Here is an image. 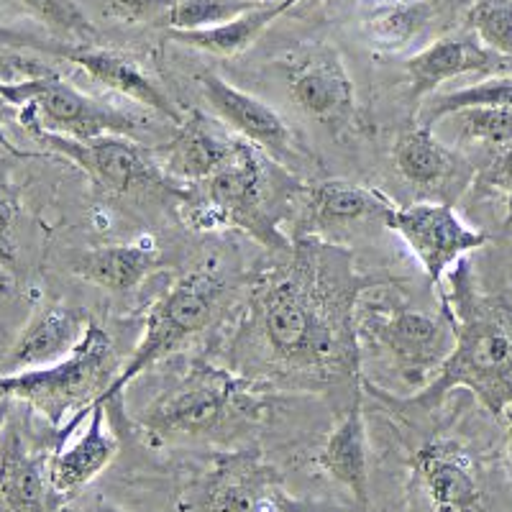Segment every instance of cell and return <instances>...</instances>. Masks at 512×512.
Returning a JSON list of instances; mask_svg holds the SVG:
<instances>
[{"instance_id":"5bb4252c","label":"cell","mask_w":512,"mask_h":512,"mask_svg":"<svg viewBox=\"0 0 512 512\" xmlns=\"http://www.w3.org/2000/svg\"><path fill=\"white\" fill-rule=\"evenodd\" d=\"M413 474L431 512H484L482 479L461 443H425L413 459Z\"/></svg>"},{"instance_id":"4fadbf2b","label":"cell","mask_w":512,"mask_h":512,"mask_svg":"<svg viewBox=\"0 0 512 512\" xmlns=\"http://www.w3.org/2000/svg\"><path fill=\"white\" fill-rule=\"evenodd\" d=\"M205 512H303L282 492L277 474L254 454L218 461L200 495Z\"/></svg>"},{"instance_id":"484cf974","label":"cell","mask_w":512,"mask_h":512,"mask_svg":"<svg viewBox=\"0 0 512 512\" xmlns=\"http://www.w3.org/2000/svg\"><path fill=\"white\" fill-rule=\"evenodd\" d=\"M395 164L405 180L431 190L446 185L454 177L459 159L436 139L431 128L415 126L395 141Z\"/></svg>"},{"instance_id":"4316f807","label":"cell","mask_w":512,"mask_h":512,"mask_svg":"<svg viewBox=\"0 0 512 512\" xmlns=\"http://www.w3.org/2000/svg\"><path fill=\"white\" fill-rule=\"evenodd\" d=\"M466 108H512V77L495 75L482 82L466 85V88L454 90V93L436 95L425 103L423 123L420 126L431 128L433 123L454 113L466 111Z\"/></svg>"},{"instance_id":"ac0fdd59","label":"cell","mask_w":512,"mask_h":512,"mask_svg":"<svg viewBox=\"0 0 512 512\" xmlns=\"http://www.w3.org/2000/svg\"><path fill=\"white\" fill-rule=\"evenodd\" d=\"M49 461L31 451L16 425L0 436V512H57Z\"/></svg>"},{"instance_id":"7402d4cb","label":"cell","mask_w":512,"mask_h":512,"mask_svg":"<svg viewBox=\"0 0 512 512\" xmlns=\"http://www.w3.org/2000/svg\"><path fill=\"white\" fill-rule=\"evenodd\" d=\"M320 464L341 487L349 489L361 510L369 507V461H367V428L361 397H356L346 418L336 425L320 451Z\"/></svg>"},{"instance_id":"ba28073f","label":"cell","mask_w":512,"mask_h":512,"mask_svg":"<svg viewBox=\"0 0 512 512\" xmlns=\"http://www.w3.org/2000/svg\"><path fill=\"white\" fill-rule=\"evenodd\" d=\"M361 333L369 336L392 367L408 382L431 384L443 361L454 349L456 331L448 308L441 315L423 310H374L361 320Z\"/></svg>"},{"instance_id":"7c38bea8","label":"cell","mask_w":512,"mask_h":512,"mask_svg":"<svg viewBox=\"0 0 512 512\" xmlns=\"http://www.w3.org/2000/svg\"><path fill=\"white\" fill-rule=\"evenodd\" d=\"M287 88L300 111L313 121L346 128L356 118V88L344 59L333 47L315 44L285 62Z\"/></svg>"},{"instance_id":"83f0119b","label":"cell","mask_w":512,"mask_h":512,"mask_svg":"<svg viewBox=\"0 0 512 512\" xmlns=\"http://www.w3.org/2000/svg\"><path fill=\"white\" fill-rule=\"evenodd\" d=\"M262 0H175L169 8L162 26L169 31H200L213 29L244 16L246 11L256 8Z\"/></svg>"},{"instance_id":"f546056e","label":"cell","mask_w":512,"mask_h":512,"mask_svg":"<svg viewBox=\"0 0 512 512\" xmlns=\"http://www.w3.org/2000/svg\"><path fill=\"white\" fill-rule=\"evenodd\" d=\"M18 6L26 8L41 24H47L52 31L70 36L77 41H90L98 36V29L88 18V13L77 6L75 0H16Z\"/></svg>"},{"instance_id":"836d02e7","label":"cell","mask_w":512,"mask_h":512,"mask_svg":"<svg viewBox=\"0 0 512 512\" xmlns=\"http://www.w3.org/2000/svg\"><path fill=\"white\" fill-rule=\"evenodd\" d=\"M70 44H57V41L41 39V36L31 34V31L13 29V26L0 24V49H34V52H47L54 57H62L64 49Z\"/></svg>"},{"instance_id":"ffe728a7","label":"cell","mask_w":512,"mask_h":512,"mask_svg":"<svg viewBox=\"0 0 512 512\" xmlns=\"http://www.w3.org/2000/svg\"><path fill=\"white\" fill-rule=\"evenodd\" d=\"M62 59L77 64L80 70L88 72L95 82L105 85L108 90H116V93L126 95V98L157 111L159 116L169 118L175 126H180L185 121V116L177 111V105L172 103V98L159 88L157 82L149 80L131 59L123 57V54L80 44V47L64 49Z\"/></svg>"},{"instance_id":"5b68a950","label":"cell","mask_w":512,"mask_h":512,"mask_svg":"<svg viewBox=\"0 0 512 512\" xmlns=\"http://www.w3.org/2000/svg\"><path fill=\"white\" fill-rule=\"evenodd\" d=\"M223 292H226V282H223V274L216 264H203V267L192 269L185 277H180L159 297V303L146 318L139 346L98 402L111 405L126 390L128 382H134L141 372L154 367L159 359L172 354L177 346L185 344L187 338L208 326L213 313L221 305Z\"/></svg>"},{"instance_id":"d6a6232c","label":"cell","mask_w":512,"mask_h":512,"mask_svg":"<svg viewBox=\"0 0 512 512\" xmlns=\"http://www.w3.org/2000/svg\"><path fill=\"white\" fill-rule=\"evenodd\" d=\"M18 216V195L13 187L0 182V264H11L13 251V226Z\"/></svg>"},{"instance_id":"f1b7e54d","label":"cell","mask_w":512,"mask_h":512,"mask_svg":"<svg viewBox=\"0 0 512 512\" xmlns=\"http://www.w3.org/2000/svg\"><path fill=\"white\" fill-rule=\"evenodd\" d=\"M466 21L484 47L512 59V0H474Z\"/></svg>"},{"instance_id":"e575fe53","label":"cell","mask_w":512,"mask_h":512,"mask_svg":"<svg viewBox=\"0 0 512 512\" xmlns=\"http://www.w3.org/2000/svg\"><path fill=\"white\" fill-rule=\"evenodd\" d=\"M489 182L505 192V200H507L505 226L512 228V144L507 146L505 152H502V157L497 159L495 167L489 169Z\"/></svg>"},{"instance_id":"f35d334b","label":"cell","mask_w":512,"mask_h":512,"mask_svg":"<svg viewBox=\"0 0 512 512\" xmlns=\"http://www.w3.org/2000/svg\"><path fill=\"white\" fill-rule=\"evenodd\" d=\"M93 512H121V510H118V507L116 505H113V502H98V505H95V510Z\"/></svg>"},{"instance_id":"8d00e7d4","label":"cell","mask_w":512,"mask_h":512,"mask_svg":"<svg viewBox=\"0 0 512 512\" xmlns=\"http://www.w3.org/2000/svg\"><path fill=\"white\" fill-rule=\"evenodd\" d=\"M8 413H11V400H0V436H3V431H6Z\"/></svg>"},{"instance_id":"9c48e42d","label":"cell","mask_w":512,"mask_h":512,"mask_svg":"<svg viewBox=\"0 0 512 512\" xmlns=\"http://www.w3.org/2000/svg\"><path fill=\"white\" fill-rule=\"evenodd\" d=\"M382 223L410 246L433 285H441L448 269L461 262V256L477 251L489 241L487 233L466 226L446 203L392 208Z\"/></svg>"},{"instance_id":"3957f363","label":"cell","mask_w":512,"mask_h":512,"mask_svg":"<svg viewBox=\"0 0 512 512\" xmlns=\"http://www.w3.org/2000/svg\"><path fill=\"white\" fill-rule=\"evenodd\" d=\"M118 351L113 338L90 323L77 349L52 367L0 374V400L26 402L52 425L75 431L95 402L118 377Z\"/></svg>"},{"instance_id":"d590c367","label":"cell","mask_w":512,"mask_h":512,"mask_svg":"<svg viewBox=\"0 0 512 512\" xmlns=\"http://www.w3.org/2000/svg\"><path fill=\"white\" fill-rule=\"evenodd\" d=\"M16 116V108H13L11 103H8L6 98H3V95H0V144L6 146V149H11L13 154H16V149H13V144L11 141H8V136H6V126H8V121H11V118Z\"/></svg>"},{"instance_id":"277c9868","label":"cell","mask_w":512,"mask_h":512,"mask_svg":"<svg viewBox=\"0 0 512 512\" xmlns=\"http://www.w3.org/2000/svg\"><path fill=\"white\" fill-rule=\"evenodd\" d=\"M280 164H274L249 141H241L231 162L210 180L192 185L185 192L190 205V223L198 228H241L272 251H292V241L282 236L272 208V190L277 187Z\"/></svg>"},{"instance_id":"4dcf8cb0","label":"cell","mask_w":512,"mask_h":512,"mask_svg":"<svg viewBox=\"0 0 512 512\" xmlns=\"http://www.w3.org/2000/svg\"><path fill=\"white\" fill-rule=\"evenodd\" d=\"M448 118L459 123L461 136L466 139L505 149L512 144V108H466Z\"/></svg>"},{"instance_id":"8fae6325","label":"cell","mask_w":512,"mask_h":512,"mask_svg":"<svg viewBox=\"0 0 512 512\" xmlns=\"http://www.w3.org/2000/svg\"><path fill=\"white\" fill-rule=\"evenodd\" d=\"M200 90H203L213 116L223 126L231 128L233 134L267 154L274 164H280L282 169H292L303 162L305 152L297 144L285 118L274 108H269L264 100L244 93L216 72L200 75Z\"/></svg>"},{"instance_id":"d6986e66","label":"cell","mask_w":512,"mask_h":512,"mask_svg":"<svg viewBox=\"0 0 512 512\" xmlns=\"http://www.w3.org/2000/svg\"><path fill=\"white\" fill-rule=\"evenodd\" d=\"M108 405L95 402L88 425L70 443H62L49 459V479L59 495H75L85 484L93 482L118 454V438L105 428Z\"/></svg>"},{"instance_id":"6da1fadb","label":"cell","mask_w":512,"mask_h":512,"mask_svg":"<svg viewBox=\"0 0 512 512\" xmlns=\"http://www.w3.org/2000/svg\"><path fill=\"white\" fill-rule=\"evenodd\" d=\"M356 277L344 249L292 244L290 267L256 290V323L287 367L344 372L356 364Z\"/></svg>"},{"instance_id":"9a60e30c","label":"cell","mask_w":512,"mask_h":512,"mask_svg":"<svg viewBox=\"0 0 512 512\" xmlns=\"http://www.w3.org/2000/svg\"><path fill=\"white\" fill-rule=\"evenodd\" d=\"M90 326L85 310L52 303L36 310L0 364V374L31 372L67 359Z\"/></svg>"},{"instance_id":"cb8c5ba5","label":"cell","mask_w":512,"mask_h":512,"mask_svg":"<svg viewBox=\"0 0 512 512\" xmlns=\"http://www.w3.org/2000/svg\"><path fill=\"white\" fill-rule=\"evenodd\" d=\"M395 205L372 187L346 180L318 182L308 190V221L318 228H341L377 216L384 221Z\"/></svg>"},{"instance_id":"30bf717a","label":"cell","mask_w":512,"mask_h":512,"mask_svg":"<svg viewBox=\"0 0 512 512\" xmlns=\"http://www.w3.org/2000/svg\"><path fill=\"white\" fill-rule=\"evenodd\" d=\"M236 379L218 369H198L141 413V425L157 436H203L216 431L236 402Z\"/></svg>"},{"instance_id":"2e32d148","label":"cell","mask_w":512,"mask_h":512,"mask_svg":"<svg viewBox=\"0 0 512 512\" xmlns=\"http://www.w3.org/2000/svg\"><path fill=\"white\" fill-rule=\"evenodd\" d=\"M512 67V59L492 52L474 36H443L420 49L405 62L410 80V100L420 103L425 95L436 93L443 82L461 75H489L505 72Z\"/></svg>"},{"instance_id":"d4e9b609","label":"cell","mask_w":512,"mask_h":512,"mask_svg":"<svg viewBox=\"0 0 512 512\" xmlns=\"http://www.w3.org/2000/svg\"><path fill=\"white\" fill-rule=\"evenodd\" d=\"M297 3L300 0H262L259 6L246 11L244 16L233 18L228 24L200 31H169V39L180 41L185 47L200 49V52L216 54V57H236V54L246 52L267 31V26H272L282 13H287Z\"/></svg>"},{"instance_id":"44dd1931","label":"cell","mask_w":512,"mask_h":512,"mask_svg":"<svg viewBox=\"0 0 512 512\" xmlns=\"http://www.w3.org/2000/svg\"><path fill=\"white\" fill-rule=\"evenodd\" d=\"M443 0H359L361 31L382 52H402L438 18Z\"/></svg>"},{"instance_id":"74e56055","label":"cell","mask_w":512,"mask_h":512,"mask_svg":"<svg viewBox=\"0 0 512 512\" xmlns=\"http://www.w3.org/2000/svg\"><path fill=\"white\" fill-rule=\"evenodd\" d=\"M505 420H507V451H510V461H512V410H507Z\"/></svg>"},{"instance_id":"e0dca14e","label":"cell","mask_w":512,"mask_h":512,"mask_svg":"<svg viewBox=\"0 0 512 512\" xmlns=\"http://www.w3.org/2000/svg\"><path fill=\"white\" fill-rule=\"evenodd\" d=\"M241 141L244 139L223 126L216 116L195 111L177 126L175 139L167 144L159 164L172 180L200 185L231 162L233 154L239 152Z\"/></svg>"},{"instance_id":"1f68e13d","label":"cell","mask_w":512,"mask_h":512,"mask_svg":"<svg viewBox=\"0 0 512 512\" xmlns=\"http://www.w3.org/2000/svg\"><path fill=\"white\" fill-rule=\"evenodd\" d=\"M108 6L113 16L128 24H144V21L162 24L175 0H108Z\"/></svg>"},{"instance_id":"8992f818","label":"cell","mask_w":512,"mask_h":512,"mask_svg":"<svg viewBox=\"0 0 512 512\" xmlns=\"http://www.w3.org/2000/svg\"><path fill=\"white\" fill-rule=\"evenodd\" d=\"M0 95L16 108L24 128H41L67 139L134 136L139 128L134 116L90 98L52 72L18 82H0Z\"/></svg>"},{"instance_id":"52a82bcc","label":"cell","mask_w":512,"mask_h":512,"mask_svg":"<svg viewBox=\"0 0 512 512\" xmlns=\"http://www.w3.org/2000/svg\"><path fill=\"white\" fill-rule=\"evenodd\" d=\"M26 131L54 154H62L75 162L95 185L113 195L164 190L177 198H185L182 187L164 172L162 164L131 136H98V139L80 141L49 134L41 128H26Z\"/></svg>"},{"instance_id":"603a6c76","label":"cell","mask_w":512,"mask_h":512,"mask_svg":"<svg viewBox=\"0 0 512 512\" xmlns=\"http://www.w3.org/2000/svg\"><path fill=\"white\" fill-rule=\"evenodd\" d=\"M159 256L152 239L136 241V244L100 246L80 256L75 264V274L90 285H98L111 292H128L159 267Z\"/></svg>"},{"instance_id":"7a4b0ae2","label":"cell","mask_w":512,"mask_h":512,"mask_svg":"<svg viewBox=\"0 0 512 512\" xmlns=\"http://www.w3.org/2000/svg\"><path fill=\"white\" fill-rule=\"evenodd\" d=\"M454 318V349L431 384H425L410 405L433 408L454 387H466L492 415L512 410V303L505 297L479 295L466 264L448 272Z\"/></svg>"}]
</instances>
